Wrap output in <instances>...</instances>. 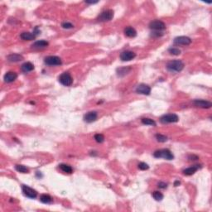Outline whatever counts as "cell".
<instances>
[{
    "label": "cell",
    "mask_w": 212,
    "mask_h": 212,
    "mask_svg": "<svg viewBox=\"0 0 212 212\" xmlns=\"http://www.w3.org/2000/svg\"><path fill=\"white\" fill-rule=\"evenodd\" d=\"M167 183H165V182H161L158 183V187H160V188L165 189L167 188Z\"/></svg>",
    "instance_id": "obj_32"
},
{
    "label": "cell",
    "mask_w": 212,
    "mask_h": 212,
    "mask_svg": "<svg viewBox=\"0 0 212 212\" xmlns=\"http://www.w3.org/2000/svg\"><path fill=\"white\" fill-rule=\"evenodd\" d=\"M40 201L44 204H51L52 202V198L49 195L43 194L40 196Z\"/></svg>",
    "instance_id": "obj_23"
},
{
    "label": "cell",
    "mask_w": 212,
    "mask_h": 212,
    "mask_svg": "<svg viewBox=\"0 0 212 212\" xmlns=\"http://www.w3.org/2000/svg\"><path fill=\"white\" fill-rule=\"evenodd\" d=\"M22 190H23V194L27 197H28V198H31V199H34L37 197V192L36 190H34V189L31 188V187H29L28 186H26V185H23L22 186Z\"/></svg>",
    "instance_id": "obj_8"
},
{
    "label": "cell",
    "mask_w": 212,
    "mask_h": 212,
    "mask_svg": "<svg viewBox=\"0 0 212 212\" xmlns=\"http://www.w3.org/2000/svg\"><path fill=\"white\" fill-rule=\"evenodd\" d=\"M156 158H164L167 160H172L174 158V155L172 154V152L169 149H160L157 150L153 153Z\"/></svg>",
    "instance_id": "obj_2"
},
{
    "label": "cell",
    "mask_w": 212,
    "mask_h": 212,
    "mask_svg": "<svg viewBox=\"0 0 212 212\" xmlns=\"http://www.w3.org/2000/svg\"><path fill=\"white\" fill-rule=\"evenodd\" d=\"M44 62L45 64L50 66H60L62 64V61L59 57L57 56H50L47 57L44 59Z\"/></svg>",
    "instance_id": "obj_4"
},
{
    "label": "cell",
    "mask_w": 212,
    "mask_h": 212,
    "mask_svg": "<svg viewBox=\"0 0 212 212\" xmlns=\"http://www.w3.org/2000/svg\"><path fill=\"white\" fill-rule=\"evenodd\" d=\"M166 67L167 69V71L172 73H178L180 71H182L184 68V63L180 60H174L167 62V64L166 66Z\"/></svg>",
    "instance_id": "obj_1"
},
{
    "label": "cell",
    "mask_w": 212,
    "mask_h": 212,
    "mask_svg": "<svg viewBox=\"0 0 212 212\" xmlns=\"http://www.w3.org/2000/svg\"><path fill=\"white\" fill-rule=\"evenodd\" d=\"M149 27L150 29L156 32H160V31H163L166 29V24L160 20H154L152 21L150 24H149Z\"/></svg>",
    "instance_id": "obj_7"
},
{
    "label": "cell",
    "mask_w": 212,
    "mask_h": 212,
    "mask_svg": "<svg viewBox=\"0 0 212 212\" xmlns=\"http://www.w3.org/2000/svg\"><path fill=\"white\" fill-rule=\"evenodd\" d=\"M193 104L196 107L202 109H209L212 106V104L210 101L204 100H195L193 101Z\"/></svg>",
    "instance_id": "obj_11"
},
{
    "label": "cell",
    "mask_w": 212,
    "mask_h": 212,
    "mask_svg": "<svg viewBox=\"0 0 212 212\" xmlns=\"http://www.w3.org/2000/svg\"><path fill=\"white\" fill-rule=\"evenodd\" d=\"M168 51L170 52V54L174 55V56H178L181 53V51L179 50L178 48H176V47H172L168 50Z\"/></svg>",
    "instance_id": "obj_29"
},
{
    "label": "cell",
    "mask_w": 212,
    "mask_h": 212,
    "mask_svg": "<svg viewBox=\"0 0 212 212\" xmlns=\"http://www.w3.org/2000/svg\"><path fill=\"white\" fill-rule=\"evenodd\" d=\"M94 139L95 141L99 143H101L104 141V135L101 134H97L94 135Z\"/></svg>",
    "instance_id": "obj_28"
},
{
    "label": "cell",
    "mask_w": 212,
    "mask_h": 212,
    "mask_svg": "<svg viewBox=\"0 0 212 212\" xmlns=\"http://www.w3.org/2000/svg\"><path fill=\"white\" fill-rule=\"evenodd\" d=\"M136 92L138 94L148 95L151 93V88H150V86H148V84H140L136 89Z\"/></svg>",
    "instance_id": "obj_12"
},
{
    "label": "cell",
    "mask_w": 212,
    "mask_h": 212,
    "mask_svg": "<svg viewBox=\"0 0 212 212\" xmlns=\"http://www.w3.org/2000/svg\"><path fill=\"white\" fill-rule=\"evenodd\" d=\"M179 117L176 114H167L164 115L160 118V122L162 124H171L178 122Z\"/></svg>",
    "instance_id": "obj_5"
},
{
    "label": "cell",
    "mask_w": 212,
    "mask_h": 212,
    "mask_svg": "<svg viewBox=\"0 0 212 212\" xmlns=\"http://www.w3.org/2000/svg\"><path fill=\"white\" fill-rule=\"evenodd\" d=\"M21 70L24 73H27V72H30L34 70V66L31 62H25L21 66Z\"/></svg>",
    "instance_id": "obj_19"
},
{
    "label": "cell",
    "mask_w": 212,
    "mask_h": 212,
    "mask_svg": "<svg viewBox=\"0 0 212 212\" xmlns=\"http://www.w3.org/2000/svg\"><path fill=\"white\" fill-rule=\"evenodd\" d=\"M155 137H156L157 141L160 142V143H165V142L167 141V137H166L165 135L159 134H156Z\"/></svg>",
    "instance_id": "obj_27"
},
{
    "label": "cell",
    "mask_w": 212,
    "mask_h": 212,
    "mask_svg": "<svg viewBox=\"0 0 212 212\" xmlns=\"http://www.w3.org/2000/svg\"><path fill=\"white\" fill-rule=\"evenodd\" d=\"M138 168L140 169V170L144 171V170H148V169L149 168V166H148L147 163H145V162H140V163L138 164Z\"/></svg>",
    "instance_id": "obj_30"
},
{
    "label": "cell",
    "mask_w": 212,
    "mask_h": 212,
    "mask_svg": "<svg viewBox=\"0 0 212 212\" xmlns=\"http://www.w3.org/2000/svg\"><path fill=\"white\" fill-rule=\"evenodd\" d=\"M192 43L191 38L185 36H181V37H176L174 39V44L175 45H182V46H187Z\"/></svg>",
    "instance_id": "obj_9"
},
{
    "label": "cell",
    "mask_w": 212,
    "mask_h": 212,
    "mask_svg": "<svg viewBox=\"0 0 212 212\" xmlns=\"http://www.w3.org/2000/svg\"><path fill=\"white\" fill-rule=\"evenodd\" d=\"M136 57V54L131 51H125L120 54V60L123 61H129Z\"/></svg>",
    "instance_id": "obj_10"
},
{
    "label": "cell",
    "mask_w": 212,
    "mask_h": 212,
    "mask_svg": "<svg viewBox=\"0 0 212 212\" xmlns=\"http://www.w3.org/2000/svg\"><path fill=\"white\" fill-rule=\"evenodd\" d=\"M142 123L143 124L146 125H151V126H156V122L154 120H152L151 118H144L142 119Z\"/></svg>",
    "instance_id": "obj_25"
},
{
    "label": "cell",
    "mask_w": 212,
    "mask_h": 212,
    "mask_svg": "<svg viewBox=\"0 0 212 212\" xmlns=\"http://www.w3.org/2000/svg\"><path fill=\"white\" fill-rule=\"evenodd\" d=\"M124 34L128 37H134L137 36V32L134 27H127L124 28Z\"/></svg>",
    "instance_id": "obj_20"
},
{
    "label": "cell",
    "mask_w": 212,
    "mask_h": 212,
    "mask_svg": "<svg viewBox=\"0 0 212 212\" xmlns=\"http://www.w3.org/2000/svg\"><path fill=\"white\" fill-rule=\"evenodd\" d=\"M36 37H37V34L35 33V32L31 33V32H23L20 35L21 38L24 41H32L36 38Z\"/></svg>",
    "instance_id": "obj_17"
},
{
    "label": "cell",
    "mask_w": 212,
    "mask_h": 212,
    "mask_svg": "<svg viewBox=\"0 0 212 212\" xmlns=\"http://www.w3.org/2000/svg\"><path fill=\"white\" fill-rule=\"evenodd\" d=\"M59 167L61 169V171L63 172H66V173H69L71 174L73 172V169L71 167V166L67 165V164H65V163H61L59 165Z\"/></svg>",
    "instance_id": "obj_21"
},
{
    "label": "cell",
    "mask_w": 212,
    "mask_h": 212,
    "mask_svg": "<svg viewBox=\"0 0 212 212\" xmlns=\"http://www.w3.org/2000/svg\"><path fill=\"white\" fill-rule=\"evenodd\" d=\"M131 71V68L129 67H123V68H118L117 69V74L118 76H124L125 75H127Z\"/></svg>",
    "instance_id": "obj_22"
},
{
    "label": "cell",
    "mask_w": 212,
    "mask_h": 212,
    "mask_svg": "<svg viewBox=\"0 0 212 212\" xmlns=\"http://www.w3.org/2000/svg\"><path fill=\"white\" fill-rule=\"evenodd\" d=\"M8 61L10 62H18V61L23 60V57L20 54H17V53H13L10 54L9 56H8Z\"/></svg>",
    "instance_id": "obj_15"
},
{
    "label": "cell",
    "mask_w": 212,
    "mask_h": 212,
    "mask_svg": "<svg viewBox=\"0 0 212 212\" xmlns=\"http://www.w3.org/2000/svg\"><path fill=\"white\" fill-rule=\"evenodd\" d=\"M17 78V75L16 72L9 71V72H7L6 74L4 75V80L6 83H12V82H14Z\"/></svg>",
    "instance_id": "obj_14"
},
{
    "label": "cell",
    "mask_w": 212,
    "mask_h": 212,
    "mask_svg": "<svg viewBox=\"0 0 212 212\" xmlns=\"http://www.w3.org/2000/svg\"><path fill=\"white\" fill-rule=\"evenodd\" d=\"M61 27H63L64 29H71V28H73L74 27V25L73 24H71V23H62V25H61Z\"/></svg>",
    "instance_id": "obj_31"
},
{
    "label": "cell",
    "mask_w": 212,
    "mask_h": 212,
    "mask_svg": "<svg viewBox=\"0 0 212 212\" xmlns=\"http://www.w3.org/2000/svg\"><path fill=\"white\" fill-rule=\"evenodd\" d=\"M98 117V114L97 112L95 111H91L87 113L86 115H84V121L86 122V123H93L94 122L96 119H97Z\"/></svg>",
    "instance_id": "obj_13"
},
{
    "label": "cell",
    "mask_w": 212,
    "mask_h": 212,
    "mask_svg": "<svg viewBox=\"0 0 212 212\" xmlns=\"http://www.w3.org/2000/svg\"><path fill=\"white\" fill-rule=\"evenodd\" d=\"M59 82L65 86H71L73 83V79L69 72H64L58 78Z\"/></svg>",
    "instance_id": "obj_3"
},
{
    "label": "cell",
    "mask_w": 212,
    "mask_h": 212,
    "mask_svg": "<svg viewBox=\"0 0 212 212\" xmlns=\"http://www.w3.org/2000/svg\"><path fill=\"white\" fill-rule=\"evenodd\" d=\"M152 197L156 200V201H161L162 199H163V195H162V193H161L160 192H154L153 193H152Z\"/></svg>",
    "instance_id": "obj_26"
},
{
    "label": "cell",
    "mask_w": 212,
    "mask_h": 212,
    "mask_svg": "<svg viewBox=\"0 0 212 212\" xmlns=\"http://www.w3.org/2000/svg\"><path fill=\"white\" fill-rule=\"evenodd\" d=\"M85 3H86V4H96V3H98V2H97V1H95V2H92V1H91V2H89V1H85Z\"/></svg>",
    "instance_id": "obj_33"
},
{
    "label": "cell",
    "mask_w": 212,
    "mask_h": 212,
    "mask_svg": "<svg viewBox=\"0 0 212 212\" xmlns=\"http://www.w3.org/2000/svg\"><path fill=\"white\" fill-rule=\"evenodd\" d=\"M114 17V11L111 9H107V10L103 11L98 17V21L100 22H108L110 21Z\"/></svg>",
    "instance_id": "obj_6"
},
{
    "label": "cell",
    "mask_w": 212,
    "mask_h": 212,
    "mask_svg": "<svg viewBox=\"0 0 212 212\" xmlns=\"http://www.w3.org/2000/svg\"><path fill=\"white\" fill-rule=\"evenodd\" d=\"M15 169L17 170V172H22V173H28L29 172V169L23 165H16L15 166Z\"/></svg>",
    "instance_id": "obj_24"
},
{
    "label": "cell",
    "mask_w": 212,
    "mask_h": 212,
    "mask_svg": "<svg viewBox=\"0 0 212 212\" xmlns=\"http://www.w3.org/2000/svg\"><path fill=\"white\" fill-rule=\"evenodd\" d=\"M48 46V42L47 41L44 40H41V41H37L36 42H34L32 47V48H35V49H42V48H45Z\"/></svg>",
    "instance_id": "obj_18"
},
{
    "label": "cell",
    "mask_w": 212,
    "mask_h": 212,
    "mask_svg": "<svg viewBox=\"0 0 212 212\" xmlns=\"http://www.w3.org/2000/svg\"><path fill=\"white\" fill-rule=\"evenodd\" d=\"M180 184H181V182H179V181H177V182H175V184H174V185H175V186H178Z\"/></svg>",
    "instance_id": "obj_34"
},
{
    "label": "cell",
    "mask_w": 212,
    "mask_h": 212,
    "mask_svg": "<svg viewBox=\"0 0 212 212\" xmlns=\"http://www.w3.org/2000/svg\"><path fill=\"white\" fill-rule=\"evenodd\" d=\"M201 167L200 165H194L192 167H190L188 168H186L183 170V174L186 176H192Z\"/></svg>",
    "instance_id": "obj_16"
}]
</instances>
